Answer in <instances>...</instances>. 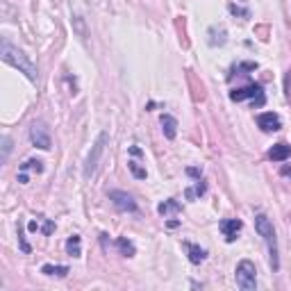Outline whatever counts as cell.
<instances>
[{
	"mask_svg": "<svg viewBox=\"0 0 291 291\" xmlns=\"http://www.w3.org/2000/svg\"><path fill=\"white\" fill-rule=\"evenodd\" d=\"M230 14H235V16H241V18H250V9L239 7V5H235V3L230 5Z\"/></svg>",
	"mask_w": 291,
	"mask_h": 291,
	"instance_id": "obj_24",
	"label": "cell"
},
{
	"mask_svg": "<svg viewBox=\"0 0 291 291\" xmlns=\"http://www.w3.org/2000/svg\"><path fill=\"white\" fill-rule=\"evenodd\" d=\"M128 168L132 171V176H134L137 180H146V168L144 166H139V162H128Z\"/></svg>",
	"mask_w": 291,
	"mask_h": 291,
	"instance_id": "obj_23",
	"label": "cell"
},
{
	"mask_svg": "<svg viewBox=\"0 0 291 291\" xmlns=\"http://www.w3.org/2000/svg\"><path fill=\"white\" fill-rule=\"evenodd\" d=\"M243 71H257V62H241V64H237L235 68H232L230 77H235V75H241Z\"/></svg>",
	"mask_w": 291,
	"mask_h": 291,
	"instance_id": "obj_22",
	"label": "cell"
},
{
	"mask_svg": "<svg viewBox=\"0 0 291 291\" xmlns=\"http://www.w3.org/2000/svg\"><path fill=\"white\" fill-rule=\"evenodd\" d=\"M116 248H119L121 255H125V257H132L137 253L134 243H132L130 239H125V237H119V239H116Z\"/></svg>",
	"mask_w": 291,
	"mask_h": 291,
	"instance_id": "obj_20",
	"label": "cell"
},
{
	"mask_svg": "<svg viewBox=\"0 0 291 291\" xmlns=\"http://www.w3.org/2000/svg\"><path fill=\"white\" fill-rule=\"evenodd\" d=\"M30 141H32L36 148H41V150H50V146H52L50 134H48V130H46V125L41 123V121H34L32 128H30Z\"/></svg>",
	"mask_w": 291,
	"mask_h": 291,
	"instance_id": "obj_6",
	"label": "cell"
},
{
	"mask_svg": "<svg viewBox=\"0 0 291 291\" xmlns=\"http://www.w3.org/2000/svg\"><path fill=\"white\" fill-rule=\"evenodd\" d=\"M52 230H55V223H52V221H46V223H44V227H41V232H44L46 237H48Z\"/></svg>",
	"mask_w": 291,
	"mask_h": 291,
	"instance_id": "obj_27",
	"label": "cell"
},
{
	"mask_svg": "<svg viewBox=\"0 0 291 291\" xmlns=\"http://www.w3.org/2000/svg\"><path fill=\"white\" fill-rule=\"evenodd\" d=\"M0 55H3V60L7 62V64H12L14 68H18L21 73H25V77H28L30 82H36V77H39V73H36V66L32 64V62H30V57L25 55L23 50H18L16 46H12L9 41H3Z\"/></svg>",
	"mask_w": 291,
	"mask_h": 291,
	"instance_id": "obj_1",
	"label": "cell"
},
{
	"mask_svg": "<svg viewBox=\"0 0 291 291\" xmlns=\"http://www.w3.org/2000/svg\"><path fill=\"white\" fill-rule=\"evenodd\" d=\"M280 176H282V178H289V180H291V166H287V164H284V166L280 168Z\"/></svg>",
	"mask_w": 291,
	"mask_h": 291,
	"instance_id": "obj_29",
	"label": "cell"
},
{
	"mask_svg": "<svg viewBox=\"0 0 291 291\" xmlns=\"http://www.w3.org/2000/svg\"><path fill=\"white\" fill-rule=\"evenodd\" d=\"M41 273L44 275H57V278H66L68 266H62V264H44V266H41Z\"/></svg>",
	"mask_w": 291,
	"mask_h": 291,
	"instance_id": "obj_18",
	"label": "cell"
},
{
	"mask_svg": "<svg viewBox=\"0 0 291 291\" xmlns=\"http://www.w3.org/2000/svg\"><path fill=\"white\" fill-rule=\"evenodd\" d=\"M21 171L28 173V171H34V173H44V162L41 160H28L21 164Z\"/></svg>",
	"mask_w": 291,
	"mask_h": 291,
	"instance_id": "obj_21",
	"label": "cell"
},
{
	"mask_svg": "<svg viewBox=\"0 0 291 291\" xmlns=\"http://www.w3.org/2000/svg\"><path fill=\"white\" fill-rule=\"evenodd\" d=\"M230 100L235 103H241V100H250L253 107H264L266 103V96H264V89L259 82H250L246 87H239V89H232L230 91Z\"/></svg>",
	"mask_w": 291,
	"mask_h": 291,
	"instance_id": "obj_3",
	"label": "cell"
},
{
	"mask_svg": "<svg viewBox=\"0 0 291 291\" xmlns=\"http://www.w3.org/2000/svg\"><path fill=\"white\" fill-rule=\"evenodd\" d=\"M184 250H187V257L191 264H203L205 259H207V250L205 248H200L198 243H191V241H184L182 243Z\"/></svg>",
	"mask_w": 291,
	"mask_h": 291,
	"instance_id": "obj_11",
	"label": "cell"
},
{
	"mask_svg": "<svg viewBox=\"0 0 291 291\" xmlns=\"http://www.w3.org/2000/svg\"><path fill=\"white\" fill-rule=\"evenodd\" d=\"M80 243H82L80 235H71V237H68V241H66V253H68V255H71V257H80L82 255Z\"/></svg>",
	"mask_w": 291,
	"mask_h": 291,
	"instance_id": "obj_17",
	"label": "cell"
},
{
	"mask_svg": "<svg viewBox=\"0 0 291 291\" xmlns=\"http://www.w3.org/2000/svg\"><path fill=\"white\" fill-rule=\"evenodd\" d=\"M187 176H191V178H200V176H203V171H200V168H196V166H189V168H187Z\"/></svg>",
	"mask_w": 291,
	"mask_h": 291,
	"instance_id": "obj_28",
	"label": "cell"
},
{
	"mask_svg": "<svg viewBox=\"0 0 291 291\" xmlns=\"http://www.w3.org/2000/svg\"><path fill=\"white\" fill-rule=\"evenodd\" d=\"M205 193H207V182H203V180H198L193 187H189L187 191H184L187 200H196V198H200V196H205Z\"/></svg>",
	"mask_w": 291,
	"mask_h": 291,
	"instance_id": "obj_16",
	"label": "cell"
},
{
	"mask_svg": "<svg viewBox=\"0 0 291 291\" xmlns=\"http://www.w3.org/2000/svg\"><path fill=\"white\" fill-rule=\"evenodd\" d=\"M255 34H257L262 41H268V25H257V28H255Z\"/></svg>",
	"mask_w": 291,
	"mask_h": 291,
	"instance_id": "obj_25",
	"label": "cell"
},
{
	"mask_svg": "<svg viewBox=\"0 0 291 291\" xmlns=\"http://www.w3.org/2000/svg\"><path fill=\"white\" fill-rule=\"evenodd\" d=\"M187 80H189V87H191V96H193L196 103H198V100H205V84L193 75V71H187Z\"/></svg>",
	"mask_w": 291,
	"mask_h": 291,
	"instance_id": "obj_14",
	"label": "cell"
},
{
	"mask_svg": "<svg viewBox=\"0 0 291 291\" xmlns=\"http://www.w3.org/2000/svg\"><path fill=\"white\" fill-rule=\"evenodd\" d=\"M28 230H30V232H36V230H39V225H36V221H30Z\"/></svg>",
	"mask_w": 291,
	"mask_h": 291,
	"instance_id": "obj_32",
	"label": "cell"
},
{
	"mask_svg": "<svg viewBox=\"0 0 291 291\" xmlns=\"http://www.w3.org/2000/svg\"><path fill=\"white\" fill-rule=\"evenodd\" d=\"M257 125L264 132H278L280 128H282V119H280L278 114H273V112H264V114L257 116Z\"/></svg>",
	"mask_w": 291,
	"mask_h": 291,
	"instance_id": "obj_9",
	"label": "cell"
},
{
	"mask_svg": "<svg viewBox=\"0 0 291 291\" xmlns=\"http://www.w3.org/2000/svg\"><path fill=\"white\" fill-rule=\"evenodd\" d=\"M176 30H178V34H180V44H182V48H189V36H187V21H184L182 16H178L176 18Z\"/></svg>",
	"mask_w": 291,
	"mask_h": 291,
	"instance_id": "obj_19",
	"label": "cell"
},
{
	"mask_svg": "<svg viewBox=\"0 0 291 291\" xmlns=\"http://www.w3.org/2000/svg\"><path fill=\"white\" fill-rule=\"evenodd\" d=\"M130 155H134V157H139V155H141V148H137V146H132V148H130Z\"/></svg>",
	"mask_w": 291,
	"mask_h": 291,
	"instance_id": "obj_31",
	"label": "cell"
},
{
	"mask_svg": "<svg viewBox=\"0 0 291 291\" xmlns=\"http://www.w3.org/2000/svg\"><path fill=\"white\" fill-rule=\"evenodd\" d=\"M107 141H109V134H107V132H100L98 141L91 146V152H89L87 162H84V178H87V180L93 178V173H96V168H98V164H100V157H103Z\"/></svg>",
	"mask_w": 291,
	"mask_h": 291,
	"instance_id": "obj_5",
	"label": "cell"
},
{
	"mask_svg": "<svg viewBox=\"0 0 291 291\" xmlns=\"http://www.w3.org/2000/svg\"><path fill=\"white\" fill-rule=\"evenodd\" d=\"M219 227H221V232H223V237H225V241L227 243H232L239 237V232H241V227H243V223L239 219H223L219 223Z\"/></svg>",
	"mask_w": 291,
	"mask_h": 291,
	"instance_id": "obj_8",
	"label": "cell"
},
{
	"mask_svg": "<svg viewBox=\"0 0 291 291\" xmlns=\"http://www.w3.org/2000/svg\"><path fill=\"white\" fill-rule=\"evenodd\" d=\"M291 157V146L284 144V141H280V144H275L271 150H268V160L271 162H284Z\"/></svg>",
	"mask_w": 291,
	"mask_h": 291,
	"instance_id": "obj_12",
	"label": "cell"
},
{
	"mask_svg": "<svg viewBox=\"0 0 291 291\" xmlns=\"http://www.w3.org/2000/svg\"><path fill=\"white\" fill-rule=\"evenodd\" d=\"M109 200L114 203V207L119 211H137V203L130 193L125 191H109Z\"/></svg>",
	"mask_w": 291,
	"mask_h": 291,
	"instance_id": "obj_7",
	"label": "cell"
},
{
	"mask_svg": "<svg viewBox=\"0 0 291 291\" xmlns=\"http://www.w3.org/2000/svg\"><path fill=\"white\" fill-rule=\"evenodd\" d=\"M255 230L257 235L264 239L268 248V262H271V268L278 271L280 268V257H278V239H275V230H273V223L268 221L266 214H257L255 216Z\"/></svg>",
	"mask_w": 291,
	"mask_h": 291,
	"instance_id": "obj_2",
	"label": "cell"
},
{
	"mask_svg": "<svg viewBox=\"0 0 291 291\" xmlns=\"http://www.w3.org/2000/svg\"><path fill=\"white\" fill-rule=\"evenodd\" d=\"M157 211H160L162 216H168V214H178V211H182V205H180L178 200L168 198V200H164V203H160V207H157Z\"/></svg>",
	"mask_w": 291,
	"mask_h": 291,
	"instance_id": "obj_15",
	"label": "cell"
},
{
	"mask_svg": "<svg viewBox=\"0 0 291 291\" xmlns=\"http://www.w3.org/2000/svg\"><path fill=\"white\" fill-rule=\"evenodd\" d=\"M235 278H237V287L239 289H243V291L257 289V268L250 259H241V262L237 264Z\"/></svg>",
	"mask_w": 291,
	"mask_h": 291,
	"instance_id": "obj_4",
	"label": "cell"
},
{
	"mask_svg": "<svg viewBox=\"0 0 291 291\" xmlns=\"http://www.w3.org/2000/svg\"><path fill=\"white\" fill-rule=\"evenodd\" d=\"M207 44L211 48H219V46H225L227 44V30L223 25H211L207 30Z\"/></svg>",
	"mask_w": 291,
	"mask_h": 291,
	"instance_id": "obj_10",
	"label": "cell"
},
{
	"mask_svg": "<svg viewBox=\"0 0 291 291\" xmlns=\"http://www.w3.org/2000/svg\"><path fill=\"white\" fill-rule=\"evenodd\" d=\"M28 180H30V178H28V173H23V171L18 173V182H21V184H28Z\"/></svg>",
	"mask_w": 291,
	"mask_h": 291,
	"instance_id": "obj_30",
	"label": "cell"
},
{
	"mask_svg": "<svg viewBox=\"0 0 291 291\" xmlns=\"http://www.w3.org/2000/svg\"><path fill=\"white\" fill-rule=\"evenodd\" d=\"M160 123H162L164 137H166V139H176V134H178V121L173 119L171 114H162Z\"/></svg>",
	"mask_w": 291,
	"mask_h": 291,
	"instance_id": "obj_13",
	"label": "cell"
},
{
	"mask_svg": "<svg viewBox=\"0 0 291 291\" xmlns=\"http://www.w3.org/2000/svg\"><path fill=\"white\" fill-rule=\"evenodd\" d=\"M9 150H12V141H9V137H3V162H7Z\"/></svg>",
	"mask_w": 291,
	"mask_h": 291,
	"instance_id": "obj_26",
	"label": "cell"
}]
</instances>
